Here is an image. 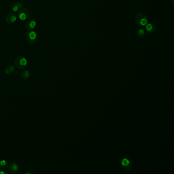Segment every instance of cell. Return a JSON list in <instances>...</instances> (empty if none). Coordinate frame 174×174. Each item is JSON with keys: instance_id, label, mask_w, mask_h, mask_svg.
I'll use <instances>...</instances> for the list:
<instances>
[{"instance_id": "2", "label": "cell", "mask_w": 174, "mask_h": 174, "mask_svg": "<svg viewBox=\"0 0 174 174\" xmlns=\"http://www.w3.org/2000/svg\"><path fill=\"white\" fill-rule=\"evenodd\" d=\"M32 15L30 9L27 8L21 9L18 13V17L22 21H24L29 19Z\"/></svg>"}, {"instance_id": "14", "label": "cell", "mask_w": 174, "mask_h": 174, "mask_svg": "<svg viewBox=\"0 0 174 174\" xmlns=\"http://www.w3.org/2000/svg\"><path fill=\"white\" fill-rule=\"evenodd\" d=\"M143 33H144V32H143V30H139V33L140 34H142V35H143Z\"/></svg>"}, {"instance_id": "3", "label": "cell", "mask_w": 174, "mask_h": 174, "mask_svg": "<svg viewBox=\"0 0 174 174\" xmlns=\"http://www.w3.org/2000/svg\"><path fill=\"white\" fill-rule=\"evenodd\" d=\"M27 42L30 45H34L38 41V35L35 32L29 31L26 35Z\"/></svg>"}, {"instance_id": "8", "label": "cell", "mask_w": 174, "mask_h": 174, "mask_svg": "<svg viewBox=\"0 0 174 174\" xmlns=\"http://www.w3.org/2000/svg\"><path fill=\"white\" fill-rule=\"evenodd\" d=\"M8 170L11 173H14L19 170V166L15 163H11L8 166Z\"/></svg>"}, {"instance_id": "13", "label": "cell", "mask_w": 174, "mask_h": 174, "mask_svg": "<svg viewBox=\"0 0 174 174\" xmlns=\"http://www.w3.org/2000/svg\"><path fill=\"white\" fill-rule=\"evenodd\" d=\"M146 28L147 29L148 31H150L151 30L152 28V26L151 24H149V25H148L147 26V27H146Z\"/></svg>"}, {"instance_id": "4", "label": "cell", "mask_w": 174, "mask_h": 174, "mask_svg": "<svg viewBox=\"0 0 174 174\" xmlns=\"http://www.w3.org/2000/svg\"><path fill=\"white\" fill-rule=\"evenodd\" d=\"M15 65L19 69H23L27 65V61L22 56H18L15 60Z\"/></svg>"}, {"instance_id": "15", "label": "cell", "mask_w": 174, "mask_h": 174, "mask_svg": "<svg viewBox=\"0 0 174 174\" xmlns=\"http://www.w3.org/2000/svg\"><path fill=\"white\" fill-rule=\"evenodd\" d=\"M5 173H6V172H0V174H5Z\"/></svg>"}, {"instance_id": "1", "label": "cell", "mask_w": 174, "mask_h": 174, "mask_svg": "<svg viewBox=\"0 0 174 174\" xmlns=\"http://www.w3.org/2000/svg\"><path fill=\"white\" fill-rule=\"evenodd\" d=\"M120 168L124 171L128 172L130 171L132 168V162L130 159L128 157V155L123 158L120 162Z\"/></svg>"}, {"instance_id": "11", "label": "cell", "mask_w": 174, "mask_h": 174, "mask_svg": "<svg viewBox=\"0 0 174 174\" xmlns=\"http://www.w3.org/2000/svg\"><path fill=\"white\" fill-rule=\"evenodd\" d=\"M8 165V164L5 160H2L0 161V168H6Z\"/></svg>"}, {"instance_id": "12", "label": "cell", "mask_w": 174, "mask_h": 174, "mask_svg": "<svg viewBox=\"0 0 174 174\" xmlns=\"http://www.w3.org/2000/svg\"><path fill=\"white\" fill-rule=\"evenodd\" d=\"M147 23V20L145 19H142L141 21V25H143V26L146 25Z\"/></svg>"}, {"instance_id": "10", "label": "cell", "mask_w": 174, "mask_h": 174, "mask_svg": "<svg viewBox=\"0 0 174 174\" xmlns=\"http://www.w3.org/2000/svg\"><path fill=\"white\" fill-rule=\"evenodd\" d=\"M15 68L14 66L13 65H9V66L7 67L6 68L5 70V72L7 74H9L10 73H13V71H15Z\"/></svg>"}, {"instance_id": "5", "label": "cell", "mask_w": 174, "mask_h": 174, "mask_svg": "<svg viewBox=\"0 0 174 174\" xmlns=\"http://www.w3.org/2000/svg\"><path fill=\"white\" fill-rule=\"evenodd\" d=\"M36 25L35 21L33 19H29L25 23V28L27 30H31L34 29Z\"/></svg>"}, {"instance_id": "9", "label": "cell", "mask_w": 174, "mask_h": 174, "mask_svg": "<svg viewBox=\"0 0 174 174\" xmlns=\"http://www.w3.org/2000/svg\"><path fill=\"white\" fill-rule=\"evenodd\" d=\"M30 76V73L27 70H25V71H23L22 73H21V77L22 79L23 80H27Z\"/></svg>"}, {"instance_id": "6", "label": "cell", "mask_w": 174, "mask_h": 174, "mask_svg": "<svg viewBox=\"0 0 174 174\" xmlns=\"http://www.w3.org/2000/svg\"><path fill=\"white\" fill-rule=\"evenodd\" d=\"M17 19V15L14 13H10L6 17V21L9 24L15 23Z\"/></svg>"}, {"instance_id": "7", "label": "cell", "mask_w": 174, "mask_h": 174, "mask_svg": "<svg viewBox=\"0 0 174 174\" xmlns=\"http://www.w3.org/2000/svg\"><path fill=\"white\" fill-rule=\"evenodd\" d=\"M23 6L24 5L22 4V3L18 2L15 3L11 5V9L13 11L17 12V11H18L19 9L22 8Z\"/></svg>"}]
</instances>
